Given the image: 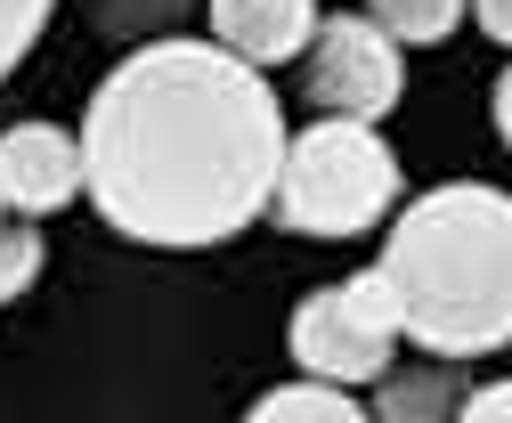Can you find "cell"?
I'll use <instances>...</instances> for the list:
<instances>
[{
    "label": "cell",
    "mask_w": 512,
    "mask_h": 423,
    "mask_svg": "<svg viewBox=\"0 0 512 423\" xmlns=\"http://www.w3.org/2000/svg\"><path fill=\"white\" fill-rule=\"evenodd\" d=\"M285 114L261 66L220 41H147L98 82L82 188L131 245H220L252 228L285 171Z\"/></svg>",
    "instance_id": "1"
},
{
    "label": "cell",
    "mask_w": 512,
    "mask_h": 423,
    "mask_svg": "<svg viewBox=\"0 0 512 423\" xmlns=\"http://www.w3.org/2000/svg\"><path fill=\"white\" fill-rule=\"evenodd\" d=\"M374 277L391 285L399 334L439 358L512 342V196L480 188V179L415 196L391 228V245H382Z\"/></svg>",
    "instance_id": "2"
},
{
    "label": "cell",
    "mask_w": 512,
    "mask_h": 423,
    "mask_svg": "<svg viewBox=\"0 0 512 423\" xmlns=\"http://www.w3.org/2000/svg\"><path fill=\"white\" fill-rule=\"evenodd\" d=\"M399 204V155L374 123H309L277 171V220L301 236H358Z\"/></svg>",
    "instance_id": "3"
},
{
    "label": "cell",
    "mask_w": 512,
    "mask_h": 423,
    "mask_svg": "<svg viewBox=\"0 0 512 423\" xmlns=\"http://www.w3.org/2000/svg\"><path fill=\"white\" fill-rule=\"evenodd\" d=\"M391 342H399V310L374 269L317 285L293 310V358L309 367V383H382L391 375Z\"/></svg>",
    "instance_id": "4"
},
{
    "label": "cell",
    "mask_w": 512,
    "mask_h": 423,
    "mask_svg": "<svg viewBox=\"0 0 512 423\" xmlns=\"http://www.w3.org/2000/svg\"><path fill=\"white\" fill-rule=\"evenodd\" d=\"M301 98L326 123H374L399 106V41L374 17H326L301 66Z\"/></svg>",
    "instance_id": "5"
},
{
    "label": "cell",
    "mask_w": 512,
    "mask_h": 423,
    "mask_svg": "<svg viewBox=\"0 0 512 423\" xmlns=\"http://www.w3.org/2000/svg\"><path fill=\"white\" fill-rule=\"evenodd\" d=\"M0 196L17 212H57L82 196V139L57 123H9L0 131Z\"/></svg>",
    "instance_id": "6"
},
{
    "label": "cell",
    "mask_w": 512,
    "mask_h": 423,
    "mask_svg": "<svg viewBox=\"0 0 512 423\" xmlns=\"http://www.w3.org/2000/svg\"><path fill=\"white\" fill-rule=\"evenodd\" d=\"M212 33L244 66H285L317 41V0H212Z\"/></svg>",
    "instance_id": "7"
},
{
    "label": "cell",
    "mask_w": 512,
    "mask_h": 423,
    "mask_svg": "<svg viewBox=\"0 0 512 423\" xmlns=\"http://www.w3.org/2000/svg\"><path fill=\"white\" fill-rule=\"evenodd\" d=\"M464 415V383L447 367H407V375H382L374 423H456Z\"/></svg>",
    "instance_id": "8"
},
{
    "label": "cell",
    "mask_w": 512,
    "mask_h": 423,
    "mask_svg": "<svg viewBox=\"0 0 512 423\" xmlns=\"http://www.w3.org/2000/svg\"><path fill=\"white\" fill-rule=\"evenodd\" d=\"M244 423H374L342 383H285V391H269V399H252V415Z\"/></svg>",
    "instance_id": "9"
},
{
    "label": "cell",
    "mask_w": 512,
    "mask_h": 423,
    "mask_svg": "<svg viewBox=\"0 0 512 423\" xmlns=\"http://www.w3.org/2000/svg\"><path fill=\"white\" fill-rule=\"evenodd\" d=\"M366 17L391 41H447L464 17V0H366Z\"/></svg>",
    "instance_id": "10"
},
{
    "label": "cell",
    "mask_w": 512,
    "mask_h": 423,
    "mask_svg": "<svg viewBox=\"0 0 512 423\" xmlns=\"http://www.w3.org/2000/svg\"><path fill=\"white\" fill-rule=\"evenodd\" d=\"M49 9H57V0H0V82H9V74L25 66V49L41 41Z\"/></svg>",
    "instance_id": "11"
},
{
    "label": "cell",
    "mask_w": 512,
    "mask_h": 423,
    "mask_svg": "<svg viewBox=\"0 0 512 423\" xmlns=\"http://www.w3.org/2000/svg\"><path fill=\"white\" fill-rule=\"evenodd\" d=\"M41 277V228H9L0 220V301H17Z\"/></svg>",
    "instance_id": "12"
},
{
    "label": "cell",
    "mask_w": 512,
    "mask_h": 423,
    "mask_svg": "<svg viewBox=\"0 0 512 423\" xmlns=\"http://www.w3.org/2000/svg\"><path fill=\"white\" fill-rule=\"evenodd\" d=\"M456 423H512V383H480L464 391V415Z\"/></svg>",
    "instance_id": "13"
},
{
    "label": "cell",
    "mask_w": 512,
    "mask_h": 423,
    "mask_svg": "<svg viewBox=\"0 0 512 423\" xmlns=\"http://www.w3.org/2000/svg\"><path fill=\"white\" fill-rule=\"evenodd\" d=\"M98 9H106V17L122 25V9H131V0H98ZM171 9H179V0H139V17H131V33H147V25H163Z\"/></svg>",
    "instance_id": "14"
},
{
    "label": "cell",
    "mask_w": 512,
    "mask_h": 423,
    "mask_svg": "<svg viewBox=\"0 0 512 423\" xmlns=\"http://www.w3.org/2000/svg\"><path fill=\"white\" fill-rule=\"evenodd\" d=\"M472 9H480V33L488 41H512V0H472Z\"/></svg>",
    "instance_id": "15"
},
{
    "label": "cell",
    "mask_w": 512,
    "mask_h": 423,
    "mask_svg": "<svg viewBox=\"0 0 512 423\" xmlns=\"http://www.w3.org/2000/svg\"><path fill=\"white\" fill-rule=\"evenodd\" d=\"M496 131H504V147H512V66H504V82H496Z\"/></svg>",
    "instance_id": "16"
},
{
    "label": "cell",
    "mask_w": 512,
    "mask_h": 423,
    "mask_svg": "<svg viewBox=\"0 0 512 423\" xmlns=\"http://www.w3.org/2000/svg\"><path fill=\"white\" fill-rule=\"evenodd\" d=\"M0 212H9V196H0Z\"/></svg>",
    "instance_id": "17"
}]
</instances>
